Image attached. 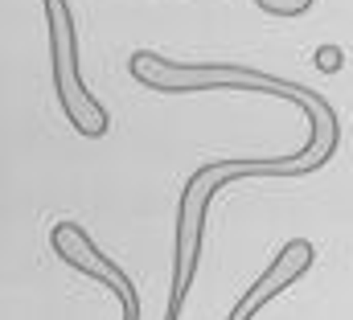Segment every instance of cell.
Instances as JSON below:
<instances>
[{
  "instance_id": "obj_5",
  "label": "cell",
  "mask_w": 353,
  "mask_h": 320,
  "mask_svg": "<svg viewBox=\"0 0 353 320\" xmlns=\"http://www.w3.org/2000/svg\"><path fill=\"white\" fill-rule=\"evenodd\" d=\"M341 62H345L341 46H321V50H316V70H321V74H337Z\"/></svg>"
},
{
  "instance_id": "obj_3",
  "label": "cell",
  "mask_w": 353,
  "mask_h": 320,
  "mask_svg": "<svg viewBox=\"0 0 353 320\" xmlns=\"http://www.w3.org/2000/svg\"><path fill=\"white\" fill-rule=\"evenodd\" d=\"M50 246H54V254L70 267V271H79V275H87L94 283H103L115 300H119V320H140V288L132 283V275L115 263V259H107L94 239L87 234V226H79V222H58V226H50Z\"/></svg>"
},
{
  "instance_id": "obj_2",
  "label": "cell",
  "mask_w": 353,
  "mask_h": 320,
  "mask_svg": "<svg viewBox=\"0 0 353 320\" xmlns=\"http://www.w3.org/2000/svg\"><path fill=\"white\" fill-rule=\"evenodd\" d=\"M41 8H46V29H50V79H54L58 107L83 140H103L111 132V115L90 94L87 79H83L74 8H70V0H41Z\"/></svg>"
},
{
  "instance_id": "obj_4",
  "label": "cell",
  "mask_w": 353,
  "mask_h": 320,
  "mask_svg": "<svg viewBox=\"0 0 353 320\" xmlns=\"http://www.w3.org/2000/svg\"><path fill=\"white\" fill-rule=\"evenodd\" d=\"M316 0H255V8L267 12V17H279V21H296L304 12H312Z\"/></svg>"
},
{
  "instance_id": "obj_1",
  "label": "cell",
  "mask_w": 353,
  "mask_h": 320,
  "mask_svg": "<svg viewBox=\"0 0 353 320\" xmlns=\"http://www.w3.org/2000/svg\"><path fill=\"white\" fill-rule=\"evenodd\" d=\"M132 79L157 94H205V90H251V94H271V99H288L292 107H300L308 132H337L341 119L333 111V103L325 94H316L312 86L279 74H263L239 62H176L157 50H136L128 58Z\"/></svg>"
}]
</instances>
